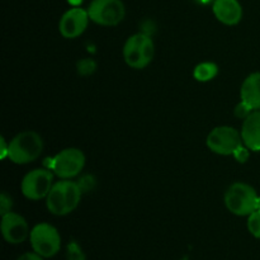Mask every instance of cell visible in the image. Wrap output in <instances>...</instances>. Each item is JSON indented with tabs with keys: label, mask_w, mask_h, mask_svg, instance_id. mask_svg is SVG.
Returning <instances> with one entry per match:
<instances>
[{
	"label": "cell",
	"mask_w": 260,
	"mask_h": 260,
	"mask_svg": "<svg viewBox=\"0 0 260 260\" xmlns=\"http://www.w3.org/2000/svg\"><path fill=\"white\" fill-rule=\"evenodd\" d=\"M83 189L79 183L63 179L55 183L46 197V207L55 216H66L80 205Z\"/></svg>",
	"instance_id": "obj_1"
},
{
	"label": "cell",
	"mask_w": 260,
	"mask_h": 260,
	"mask_svg": "<svg viewBox=\"0 0 260 260\" xmlns=\"http://www.w3.org/2000/svg\"><path fill=\"white\" fill-rule=\"evenodd\" d=\"M42 151V137L35 131H23L10 140L8 159L18 165L29 164L37 160Z\"/></svg>",
	"instance_id": "obj_2"
},
{
	"label": "cell",
	"mask_w": 260,
	"mask_h": 260,
	"mask_svg": "<svg viewBox=\"0 0 260 260\" xmlns=\"http://www.w3.org/2000/svg\"><path fill=\"white\" fill-rule=\"evenodd\" d=\"M223 202L233 215L249 216L258 210L259 196L251 185L236 182L228 188L223 196Z\"/></svg>",
	"instance_id": "obj_3"
},
{
	"label": "cell",
	"mask_w": 260,
	"mask_h": 260,
	"mask_svg": "<svg viewBox=\"0 0 260 260\" xmlns=\"http://www.w3.org/2000/svg\"><path fill=\"white\" fill-rule=\"evenodd\" d=\"M154 41L145 33L129 36L123 46L124 62L136 70H141L149 66L154 58Z\"/></svg>",
	"instance_id": "obj_4"
},
{
	"label": "cell",
	"mask_w": 260,
	"mask_h": 260,
	"mask_svg": "<svg viewBox=\"0 0 260 260\" xmlns=\"http://www.w3.org/2000/svg\"><path fill=\"white\" fill-rule=\"evenodd\" d=\"M30 245L35 253L43 258H52L60 251L61 236L55 226L47 222L37 223L30 230Z\"/></svg>",
	"instance_id": "obj_5"
},
{
	"label": "cell",
	"mask_w": 260,
	"mask_h": 260,
	"mask_svg": "<svg viewBox=\"0 0 260 260\" xmlns=\"http://www.w3.org/2000/svg\"><path fill=\"white\" fill-rule=\"evenodd\" d=\"M85 167V155L76 147L61 150L51 159L47 169L61 179H71L81 173Z\"/></svg>",
	"instance_id": "obj_6"
},
{
	"label": "cell",
	"mask_w": 260,
	"mask_h": 260,
	"mask_svg": "<svg viewBox=\"0 0 260 260\" xmlns=\"http://www.w3.org/2000/svg\"><path fill=\"white\" fill-rule=\"evenodd\" d=\"M86 10L91 22L103 27L118 25L126 15L122 0H91Z\"/></svg>",
	"instance_id": "obj_7"
},
{
	"label": "cell",
	"mask_w": 260,
	"mask_h": 260,
	"mask_svg": "<svg viewBox=\"0 0 260 260\" xmlns=\"http://www.w3.org/2000/svg\"><path fill=\"white\" fill-rule=\"evenodd\" d=\"M53 183V172L42 168V169H33L23 177L20 183V190L27 200L40 201L46 200L50 193Z\"/></svg>",
	"instance_id": "obj_8"
},
{
	"label": "cell",
	"mask_w": 260,
	"mask_h": 260,
	"mask_svg": "<svg viewBox=\"0 0 260 260\" xmlns=\"http://www.w3.org/2000/svg\"><path fill=\"white\" fill-rule=\"evenodd\" d=\"M206 144L213 154L223 156L234 155L244 145L240 132L231 126H218L211 129Z\"/></svg>",
	"instance_id": "obj_9"
},
{
	"label": "cell",
	"mask_w": 260,
	"mask_h": 260,
	"mask_svg": "<svg viewBox=\"0 0 260 260\" xmlns=\"http://www.w3.org/2000/svg\"><path fill=\"white\" fill-rule=\"evenodd\" d=\"M88 10L83 8H71L65 12L58 23V30L61 36L68 40H74L83 35L89 24Z\"/></svg>",
	"instance_id": "obj_10"
},
{
	"label": "cell",
	"mask_w": 260,
	"mask_h": 260,
	"mask_svg": "<svg viewBox=\"0 0 260 260\" xmlns=\"http://www.w3.org/2000/svg\"><path fill=\"white\" fill-rule=\"evenodd\" d=\"M2 228L3 238L9 244H20L29 238L30 231L27 221L19 213L13 211L2 216Z\"/></svg>",
	"instance_id": "obj_11"
},
{
	"label": "cell",
	"mask_w": 260,
	"mask_h": 260,
	"mask_svg": "<svg viewBox=\"0 0 260 260\" xmlns=\"http://www.w3.org/2000/svg\"><path fill=\"white\" fill-rule=\"evenodd\" d=\"M212 12L216 19L225 25H236L243 19V7L239 0H215Z\"/></svg>",
	"instance_id": "obj_12"
},
{
	"label": "cell",
	"mask_w": 260,
	"mask_h": 260,
	"mask_svg": "<svg viewBox=\"0 0 260 260\" xmlns=\"http://www.w3.org/2000/svg\"><path fill=\"white\" fill-rule=\"evenodd\" d=\"M240 134L243 144L250 151H260V111H253L244 119Z\"/></svg>",
	"instance_id": "obj_13"
},
{
	"label": "cell",
	"mask_w": 260,
	"mask_h": 260,
	"mask_svg": "<svg viewBox=\"0 0 260 260\" xmlns=\"http://www.w3.org/2000/svg\"><path fill=\"white\" fill-rule=\"evenodd\" d=\"M240 99L253 111H260V73L246 76L241 84Z\"/></svg>",
	"instance_id": "obj_14"
},
{
	"label": "cell",
	"mask_w": 260,
	"mask_h": 260,
	"mask_svg": "<svg viewBox=\"0 0 260 260\" xmlns=\"http://www.w3.org/2000/svg\"><path fill=\"white\" fill-rule=\"evenodd\" d=\"M218 74V68L216 63L213 62H202L200 65L196 66L194 71H193V76H194L196 80L202 81H211L212 79H215Z\"/></svg>",
	"instance_id": "obj_15"
},
{
	"label": "cell",
	"mask_w": 260,
	"mask_h": 260,
	"mask_svg": "<svg viewBox=\"0 0 260 260\" xmlns=\"http://www.w3.org/2000/svg\"><path fill=\"white\" fill-rule=\"evenodd\" d=\"M248 230L255 239H260V210L248 216Z\"/></svg>",
	"instance_id": "obj_16"
},
{
	"label": "cell",
	"mask_w": 260,
	"mask_h": 260,
	"mask_svg": "<svg viewBox=\"0 0 260 260\" xmlns=\"http://www.w3.org/2000/svg\"><path fill=\"white\" fill-rule=\"evenodd\" d=\"M96 65L93 60L90 58H84L78 62V71L81 75H90L95 71Z\"/></svg>",
	"instance_id": "obj_17"
},
{
	"label": "cell",
	"mask_w": 260,
	"mask_h": 260,
	"mask_svg": "<svg viewBox=\"0 0 260 260\" xmlns=\"http://www.w3.org/2000/svg\"><path fill=\"white\" fill-rule=\"evenodd\" d=\"M251 112H253V109H251L248 104L244 103V102H240V103L235 107V109H234V114H235L238 118L243 119V121L251 113Z\"/></svg>",
	"instance_id": "obj_18"
},
{
	"label": "cell",
	"mask_w": 260,
	"mask_h": 260,
	"mask_svg": "<svg viewBox=\"0 0 260 260\" xmlns=\"http://www.w3.org/2000/svg\"><path fill=\"white\" fill-rule=\"evenodd\" d=\"M13 207L12 198L7 194V193H2L0 196V215H5V213L10 212Z\"/></svg>",
	"instance_id": "obj_19"
},
{
	"label": "cell",
	"mask_w": 260,
	"mask_h": 260,
	"mask_svg": "<svg viewBox=\"0 0 260 260\" xmlns=\"http://www.w3.org/2000/svg\"><path fill=\"white\" fill-rule=\"evenodd\" d=\"M249 151H250V150H249L245 145H243V146L239 147V149L236 150V152L234 154V157H235L238 161L245 162L246 160L249 159Z\"/></svg>",
	"instance_id": "obj_20"
},
{
	"label": "cell",
	"mask_w": 260,
	"mask_h": 260,
	"mask_svg": "<svg viewBox=\"0 0 260 260\" xmlns=\"http://www.w3.org/2000/svg\"><path fill=\"white\" fill-rule=\"evenodd\" d=\"M69 259L70 260H84L83 253L80 251V249L76 245H70L69 246Z\"/></svg>",
	"instance_id": "obj_21"
},
{
	"label": "cell",
	"mask_w": 260,
	"mask_h": 260,
	"mask_svg": "<svg viewBox=\"0 0 260 260\" xmlns=\"http://www.w3.org/2000/svg\"><path fill=\"white\" fill-rule=\"evenodd\" d=\"M17 260H43V256H41L40 254L37 253H25L23 255H20Z\"/></svg>",
	"instance_id": "obj_22"
},
{
	"label": "cell",
	"mask_w": 260,
	"mask_h": 260,
	"mask_svg": "<svg viewBox=\"0 0 260 260\" xmlns=\"http://www.w3.org/2000/svg\"><path fill=\"white\" fill-rule=\"evenodd\" d=\"M0 144H2L0 156H2V159H5V157H8V151H9V144H7V142H5L4 137H2V139H0Z\"/></svg>",
	"instance_id": "obj_23"
},
{
	"label": "cell",
	"mask_w": 260,
	"mask_h": 260,
	"mask_svg": "<svg viewBox=\"0 0 260 260\" xmlns=\"http://www.w3.org/2000/svg\"><path fill=\"white\" fill-rule=\"evenodd\" d=\"M197 2H200V3H202V4H206V3H210V2H215V0H197Z\"/></svg>",
	"instance_id": "obj_24"
}]
</instances>
